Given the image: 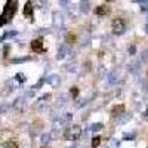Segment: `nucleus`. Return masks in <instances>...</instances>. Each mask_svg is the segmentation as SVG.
I'll use <instances>...</instances> for the list:
<instances>
[{"mask_svg":"<svg viewBox=\"0 0 148 148\" xmlns=\"http://www.w3.org/2000/svg\"><path fill=\"white\" fill-rule=\"evenodd\" d=\"M15 12H16V0H8L3 15L0 18V24H6L8 21H10V18L15 15Z\"/></svg>","mask_w":148,"mask_h":148,"instance_id":"f257e3e1","label":"nucleus"},{"mask_svg":"<svg viewBox=\"0 0 148 148\" xmlns=\"http://www.w3.org/2000/svg\"><path fill=\"white\" fill-rule=\"evenodd\" d=\"M125 28H126V24L121 18H116L113 21V33L114 34H121L123 31H125Z\"/></svg>","mask_w":148,"mask_h":148,"instance_id":"f03ea898","label":"nucleus"},{"mask_svg":"<svg viewBox=\"0 0 148 148\" xmlns=\"http://www.w3.org/2000/svg\"><path fill=\"white\" fill-rule=\"evenodd\" d=\"M82 133V129L79 126H73L65 132V139H77Z\"/></svg>","mask_w":148,"mask_h":148,"instance_id":"7ed1b4c3","label":"nucleus"},{"mask_svg":"<svg viewBox=\"0 0 148 148\" xmlns=\"http://www.w3.org/2000/svg\"><path fill=\"white\" fill-rule=\"evenodd\" d=\"M31 51L33 52H43V39L42 37H39V39H34L31 42Z\"/></svg>","mask_w":148,"mask_h":148,"instance_id":"20e7f679","label":"nucleus"},{"mask_svg":"<svg viewBox=\"0 0 148 148\" xmlns=\"http://www.w3.org/2000/svg\"><path fill=\"white\" fill-rule=\"evenodd\" d=\"M24 15L28 16V18L33 16V5H31V2H27L25 6H24Z\"/></svg>","mask_w":148,"mask_h":148,"instance_id":"39448f33","label":"nucleus"},{"mask_svg":"<svg viewBox=\"0 0 148 148\" xmlns=\"http://www.w3.org/2000/svg\"><path fill=\"white\" fill-rule=\"evenodd\" d=\"M95 14L96 15H107L108 14V6H99V8H96V10H95Z\"/></svg>","mask_w":148,"mask_h":148,"instance_id":"423d86ee","label":"nucleus"},{"mask_svg":"<svg viewBox=\"0 0 148 148\" xmlns=\"http://www.w3.org/2000/svg\"><path fill=\"white\" fill-rule=\"evenodd\" d=\"M123 111H125V105H117V107L113 108V111H111V113H113V116H119V114L123 113Z\"/></svg>","mask_w":148,"mask_h":148,"instance_id":"0eeeda50","label":"nucleus"},{"mask_svg":"<svg viewBox=\"0 0 148 148\" xmlns=\"http://www.w3.org/2000/svg\"><path fill=\"white\" fill-rule=\"evenodd\" d=\"M99 144H101V138L99 136H96V138L92 139V148H98V147H99Z\"/></svg>","mask_w":148,"mask_h":148,"instance_id":"6e6552de","label":"nucleus"},{"mask_svg":"<svg viewBox=\"0 0 148 148\" xmlns=\"http://www.w3.org/2000/svg\"><path fill=\"white\" fill-rule=\"evenodd\" d=\"M5 148H18V144L15 141H8L5 144Z\"/></svg>","mask_w":148,"mask_h":148,"instance_id":"1a4fd4ad","label":"nucleus"},{"mask_svg":"<svg viewBox=\"0 0 148 148\" xmlns=\"http://www.w3.org/2000/svg\"><path fill=\"white\" fill-rule=\"evenodd\" d=\"M65 39H67V42H68V43H74V40H76V36L71 34V33H68Z\"/></svg>","mask_w":148,"mask_h":148,"instance_id":"9d476101","label":"nucleus"},{"mask_svg":"<svg viewBox=\"0 0 148 148\" xmlns=\"http://www.w3.org/2000/svg\"><path fill=\"white\" fill-rule=\"evenodd\" d=\"M71 95H73V96H77V95H79L77 88H73V89H71Z\"/></svg>","mask_w":148,"mask_h":148,"instance_id":"9b49d317","label":"nucleus"},{"mask_svg":"<svg viewBox=\"0 0 148 148\" xmlns=\"http://www.w3.org/2000/svg\"><path fill=\"white\" fill-rule=\"evenodd\" d=\"M45 148H46V147H45Z\"/></svg>","mask_w":148,"mask_h":148,"instance_id":"f8f14e48","label":"nucleus"}]
</instances>
